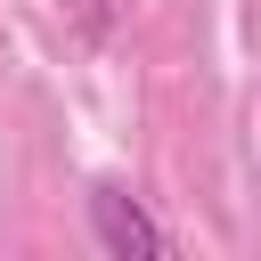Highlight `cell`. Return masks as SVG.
I'll list each match as a JSON object with an SVG mask.
<instances>
[{
  "instance_id": "cell-1",
  "label": "cell",
  "mask_w": 261,
  "mask_h": 261,
  "mask_svg": "<svg viewBox=\"0 0 261 261\" xmlns=\"http://www.w3.org/2000/svg\"><path fill=\"white\" fill-rule=\"evenodd\" d=\"M90 228H98V245L114 253V261H163L171 253V237L139 212V196H122V188H98L90 196Z\"/></svg>"
}]
</instances>
